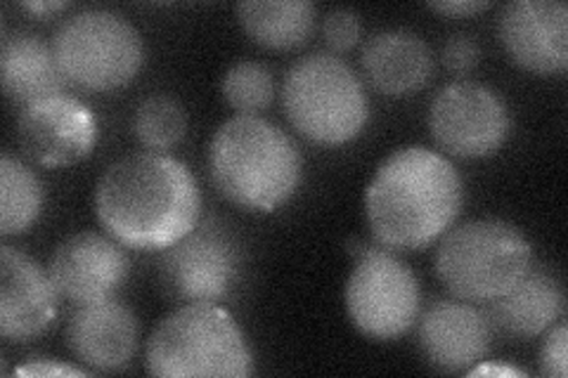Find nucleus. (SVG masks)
<instances>
[{"instance_id": "nucleus-30", "label": "nucleus", "mask_w": 568, "mask_h": 378, "mask_svg": "<svg viewBox=\"0 0 568 378\" xmlns=\"http://www.w3.org/2000/svg\"><path fill=\"white\" fill-rule=\"evenodd\" d=\"M27 12H33V14H39V17H45V14H52V12H60V10H67L69 8V3H58V0H52V3H24L22 6Z\"/></svg>"}, {"instance_id": "nucleus-15", "label": "nucleus", "mask_w": 568, "mask_h": 378, "mask_svg": "<svg viewBox=\"0 0 568 378\" xmlns=\"http://www.w3.org/2000/svg\"><path fill=\"white\" fill-rule=\"evenodd\" d=\"M507 55L532 74H564L568 67V8L561 0H514L500 14Z\"/></svg>"}, {"instance_id": "nucleus-27", "label": "nucleus", "mask_w": 568, "mask_h": 378, "mask_svg": "<svg viewBox=\"0 0 568 378\" xmlns=\"http://www.w3.org/2000/svg\"><path fill=\"white\" fill-rule=\"evenodd\" d=\"M17 376H85L83 369L55 362L50 357H31L27 365L17 367Z\"/></svg>"}, {"instance_id": "nucleus-29", "label": "nucleus", "mask_w": 568, "mask_h": 378, "mask_svg": "<svg viewBox=\"0 0 568 378\" xmlns=\"http://www.w3.org/2000/svg\"><path fill=\"white\" fill-rule=\"evenodd\" d=\"M484 374H497V376H521L519 369L514 367H507V365H481V367H471L469 369V376H484Z\"/></svg>"}, {"instance_id": "nucleus-1", "label": "nucleus", "mask_w": 568, "mask_h": 378, "mask_svg": "<svg viewBox=\"0 0 568 378\" xmlns=\"http://www.w3.org/2000/svg\"><path fill=\"white\" fill-rule=\"evenodd\" d=\"M95 213L112 239L133 251H164L200 225L197 177L169 154L138 152L106 168Z\"/></svg>"}, {"instance_id": "nucleus-7", "label": "nucleus", "mask_w": 568, "mask_h": 378, "mask_svg": "<svg viewBox=\"0 0 568 378\" xmlns=\"http://www.w3.org/2000/svg\"><path fill=\"white\" fill-rule=\"evenodd\" d=\"M50 45L67 83L91 93L129 85L145 62L140 31L126 17L110 10L71 14L52 35Z\"/></svg>"}, {"instance_id": "nucleus-8", "label": "nucleus", "mask_w": 568, "mask_h": 378, "mask_svg": "<svg viewBox=\"0 0 568 378\" xmlns=\"http://www.w3.org/2000/svg\"><path fill=\"white\" fill-rule=\"evenodd\" d=\"M346 310L367 338L394 340L415 327L422 310L417 275L394 251L367 246L346 284Z\"/></svg>"}, {"instance_id": "nucleus-4", "label": "nucleus", "mask_w": 568, "mask_h": 378, "mask_svg": "<svg viewBox=\"0 0 568 378\" xmlns=\"http://www.w3.org/2000/svg\"><path fill=\"white\" fill-rule=\"evenodd\" d=\"M145 369L159 378H244L256 371V365L233 315L216 303H187L152 331Z\"/></svg>"}, {"instance_id": "nucleus-2", "label": "nucleus", "mask_w": 568, "mask_h": 378, "mask_svg": "<svg viewBox=\"0 0 568 378\" xmlns=\"http://www.w3.org/2000/svg\"><path fill=\"white\" fill-rule=\"evenodd\" d=\"M465 185L450 161L429 147H403L377 168L365 192L375 239L390 251H422L462 213Z\"/></svg>"}, {"instance_id": "nucleus-23", "label": "nucleus", "mask_w": 568, "mask_h": 378, "mask_svg": "<svg viewBox=\"0 0 568 378\" xmlns=\"http://www.w3.org/2000/svg\"><path fill=\"white\" fill-rule=\"evenodd\" d=\"M221 93L227 106L242 116H256L275 98V79L271 69L261 62H237L225 71Z\"/></svg>"}, {"instance_id": "nucleus-26", "label": "nucleus", "mask_w": 568, "mask_h": 378, "mask_svg": "<svg viewBox=\"0 0 568 378\" xmlns=\"http://www.w3.org/2000/svg\"><path fill=\"white\" fill-rule=\"evenodd\" d=\"M478 60H481V45L467 33L450 35L448 43L443 45V64L457 76H465L474 71Z\"/></svg>"}, {"instance_id": "nucleus-19", "label": "nucleus", "mask_w": 568, "mask_h": 378, "mask_svg": "<svg viewBox=\"0 0 568 378\" xmlns=\"http://www.w3.org/2000/svg\"><path fill=\"white\" fill-rule=\"evenodd\" d=\"M0 79L8 100L22 110L41 100L64 95L69 85L52 45L33 33H12L3 41Z\"/></svg>"}, {"instance_id": "nucleus-28", "label": "nucleus", "mask_w": 568, "mask_h": 378, "mask_svg": "<svg viewBox=\"0 0 568 378\" xmlns=\"http://www.w3.org/2000/svg\"><path fill=\"white\" fill-rule=\"evenodd\" d=\"M429 8L438 14L448 17H469L490 8L488 0H448V3H429Z\"/></svg>"}, {"instance_id": "nucleus-21", "label": "nucleus", "mask_w": 568, "mask_h": 378, "mask_svg": "<svg viewBox=\"0 0 568 378\" xmlns=\"http://www.w3.org/2000/svg\"><path fill=\"white\" fill-rule=\"evenodd\" d=\"M45 206V190L27 164L12 154L0 159V232L6 237L24 234L41 218Z\"/></svg>"}, {"instance_id": "nucleus-12", "label": "nucleus", "mask_w": 568, "mask_h": 378, "mask_svg": "<svg viewBox=\"0 0 568 378\" xmlns=\"http://www.w3.org/2000/svg\"><path fill=\"white\" fill-rule=\"evenodd\" d=\"M131 273L126 251L112 237L79 232L67 237L48 263V275L62 298L85 305L114 298Z\"/></svg>"}, {"instance_id": "nucleus-10", "label": "nucleus", "mask_w": 568, "mask_h": 378, "mask_svg": "<svg viewBox=\"0 0 568 378\" xmlns=\"http://www.w3.org/2000/svg\"><path fill=\"white\" fill-rule=\"evenodd\" d=\"M429 131L446 154L484 159L505 145L511 116L497 90L476 81H455L443 85L432 100Z\"/></svg>"}, {"instance_id": "nucleus-17", "label": "nucleus", "mask_w": 568, "mask_h": 378, "mask_svg": "<svg viewBox=\"0 0 568 378\" xmlns=\"http://www.w3.org/2000/svg\"><path fill=\"white\" fill-rule=\"evenodd\" d=\"M363 74L377 93L407 98L429 83L434 55L422 35L405 29L379 31L363 45Z\"/></svg>"}, {"instance_id": "nucleus-25", "label": "nucleus", "mask_w": 568, "mask_h": 378, "mask_svg": "<svg viewBox=\"0 0 568 378\" xmlns=\"http://www.w3.org/2000/svg\"><path fill=\"white\" fill-rule=\"evenodd\" d=\"M540 374L549 378H566L568 374V327L564 319L545 331L540 348Z\"/></svg>"}, {"instance_id": "nucleus-13", "label": "nucleus", "mask_w": 568, "mask_h": 378, "mask_svg": "<svg viewBox=\"0 0 568 378\" xmlns=\"http://www.w3.org/2000/svg\"><path fill=\"white\" fill-rule=\"evenodd\" d=\"M58 296L48 269L20 248L0 246V336L10 344L43 336L58 317Z\"/></svg>"}, {"instance_id": "nucleus-6", "label": "nucleus", "mask_w": 568, "mask_h": 378, "mask_svg": "<svg viewBox=\"0 0 568 378\" xmlns=\"http://www.w3.org/2000/svg\"><path fill=\"white\" fill-rule=\"evenodd\" d=\"M282 106L292 129L323 147L346 145L369 121L361 76L332 52H313L292 64L282 83Z\"/></svg>"}, {"instance_id": "nucleus-14", "label": "nucleus", "mask_w": 568, "mask_h": 378, "mask_svg": "<svg viewBox=\"0 0 568 378\" xmlns=\"http://www.w3.org/2000/svg\"><path fill=\"white\" fill-rule=\"evenodd\" d=\"M419 350L426 362L443 374L469 371L493 344V327L484 310L459 298L434 300L419 315Z\"/></svg>"}, {"instance_id": "nucleus-11", "label": "nucleus", "mask_w": 568, "mask_h": 378, "mask_svg": "<svg viewBox=\"0 0 568 378\" xmlns=\"http://www.w3.org/2000/svg\"><path fill=\"white\" fill-rule=\"evenodd\" d=\"M17 142L33 164L69 168L95 150L98 121L81 100L55 95L24 106L17 116Z\"/></svg>"}, {"instance_id": "nucleus-20", "label": "nucleus", "mask_w": 568, "mask_h": 378, "mask_svg": "<svg viewBox=\"0 0 568 378\" xmlns=\"http://www.w3.org/2000/svg\"><path fill=\"white\" fill-rule=\"evenodd\" d=\"M235 12L248 39L268 50L306 45L317 24V8L308 0H242Z\"/></svg>"}, {"instance_id": "nucleus-3", "label": "nucleus", "mask_w": 568, "mask_h": 378, "mask_svg": "<svg viewBox=\"0 0 568 378\" xmlns=\"http://www.w3.org/2000/svg\"><path fill=\"white\" fill-rule=\"evenodd\" d=\"M211 183L248 213H271L296 194L304 159L280 125L261 116L227 119L209 145Z\"/></svg>"}, {"instance_id": "nucleus-22", "label": "nucleus", "mask_w": 568, "mask_h": 378, "mask_svg": "<svg viewBox=\"0 0 568 378\" xmlns=\"http://www.w3.org/2000/svg\"><path fill=\"white\" fill-rule=\"evenodd\" d=\"M133 133L148 152L164 154L178 147L187 133V114L183 104L169 95L145 98L133 114Z\"/></svg>"}, {"instance_id": "nucleus-9", "label": "nucleus", "mask_w": 568, "mask_h": 378, "mask_svg": "<svg viewBox=\"0 0 568 378\" xmlns=\"http://www.w3.org/2000/svg\"><path fill=\"white\" fill-rule=\"evenodd\" d=\"M242 248L227 225L206 221L162 251L159 279L181 303H219L240 282Z\"/></svg>"}, {"instance_id": "nucleus-24", "label": "nucleus", "mask_w": 568, "mask_h": 378, "mask_svg": "<svg viewBox=\"0 0 568 378\" xmlns=\"http://www.w3.org/2000/svg\"><path fill=\"white\" fill-rule=\"evenodd\" d=\"M363 24L353 10H332L323 20V39L334 52H348L361 43Z\"/></svg>"}, {"instance_id": "nucleus-16", "label": "nucleus", "mask_w": 568, "mask_h": 378, "mask_svg": "<svg viewBox=\"0 0 568 378\" xmlns=\"http://www.w3.org/2000/svg\"><path fill=\"white\" fill-rule=\"evenodd\" d=\"M64 340L81 365L93 371H121L138 353L140 321L116 298L85 303L69 315Z\"/></svg>"}, {"instance_id": "nucleus-18", "label": "nucleus", "mask_w": 568, "mask_h": 378, "mask_svg": "<svg viewBox=\"0 0 568 378\" xmlns=\"http://www.w3.org/2000/svg\"><path fill=\"white\" fill-rule=\"evenodd\" d=\"M486 305L493 329L514 338H536L564 319L566 294L552 269L532 265L514 289Z\"/></svg>"}, {"instance_id": "nucleus-5", "label": "nucleus", "mask_w": 568, "mask_h": 378, "mask_svg": "<svg viewBox=\"0 0 568 378\" xmlns=\"http://www.w3.org/2000/svg\"><path fill=\"white\" fill-rule=\"evenodd\" d=\"M532 267L526 234L507 221L481 218L450 227L436 248L434 269L453 298L490 303L514 289Z\"/></svg>"}]
</instances>
